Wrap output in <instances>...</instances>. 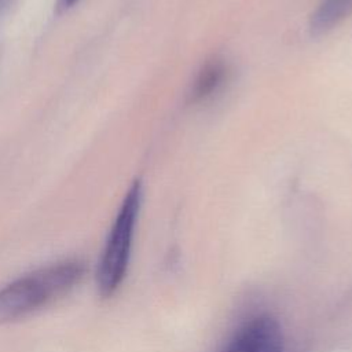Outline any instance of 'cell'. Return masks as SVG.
I'll return each instance as SVG.
<instances>
[{
    "instance_id": "52a82bcc",
    "label": "cell",
    "mask_w": 352,
    "mask_h": 352,
    "mask_svg": "<svg viewBox=\"0 0 352 352\" xmlns=\"http://www.w3.org/2000/svg\"><path fill=\"white\" fill-rule=\"evenodd\" d=\"M6 1H7V0H0V8H1V7H4Z\"/></svg>"
},
{
    "instance_id": "8992f818",
    "label": "cell",
    "mask_w": 352,
    "mask_h": 352,
    "mask_svg": "<svg viewBox=\"0 0 352 352\" xmlns=\"http://www.w3.org/2000/svg\"><path fill=\"white\" fill-rule=\"evenodd\" d=\"M78 0H59V6L62 7V8H69V7H72L74 3H77Z\"/></svg>"
},
{
    "instance_id": "277c9868",
    "label": "cell",
    "mask_w": 352,
    "mask_h": 352,
    "mask_svg": "<svg viewBox=\"0 0 352 352\" xmlns=\"http://www.w3.org/2000/svg\"><path fill=\"white\" fill-rule=\"evenodd\" d=\"M228 67L223 60L213 59L205 63L190 91V100L199 102L213 95V92H216L226 81Z\"/></svg>"
},
{
    "instance_id": "6da1fadb",
    "label": "cell",
    "mask_w": 352,
    "mask_h": 352,
    "mask_svg": "<svg viewBox=\"0 0 352 352\" xmlns=\"http://www.w3.org/2000/svg\"><path fill=\"white\" fill-rule=\"evenodd\" d=\"M85 267L65 260L19 276L0 289V326L23 319L70 292L84 276Z\"/></svg>"
},
{
    "instance_id": "5b68a950",
    "label": "cell",
    "mask_w": 352,
    "mask_h": 352,
    "mask_svg": "<svg viewBox=\"0 0 352 352\" xmlns=\"http://www.w3.org/2000/svg\"><path fill=\"white\" fill-rule=\"evenodd\" d=\"M352 14V0H322L311 18L314 33H324Z\"/></svg>"
},
{
    "instance_id": "7a4b0ae2",
    "label": "cell",
    "mask_w": 352,
    "mask_h": 352,
    "mask_svg": "<svg viewBox=\"0 0 352 352\" xmlns=\"http://www.w3.org/2000/svg\"><path fill=\"white\" fill-rule=\"evenodd\" d=\"M140 204L142 184L136 180L122 199L98 263L96 285L103 297L113 296L126 275Z\"/></svg>"
},
{
    "instance_id": "3957f363",
    "label": "cell",
    "mask_w": 352,
    "mask_h": 352,
    "mask_svg": "<svg viewBox=\"0 0 352 352\" xmlns=\"http://www.w3.org/2000/svg\"><path fill=\"white\" fill-rule=\"evenodd\" d=\"M223 352H283V333L271 315H257L246 320Z\"/></svg>"
}]
</instances>
